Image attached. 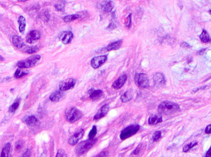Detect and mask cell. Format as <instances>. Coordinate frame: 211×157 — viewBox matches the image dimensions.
<instances>
[{"mask_svg":"<svg viewBox=\"0 0 211 157\" xmlns=\"http://www.w3.org/2000/svg\"><path fill=\"white\" fill-rule=\"evenodd\" d=\"M181 47H183V48H191L192 46H189L188 43L186 42H182L181 44Z\"/></svg>","mask_w":211,"mask_h":157,"instance_id":"60d3db41","label":"cell"},{"mask_svg":"<svg viewBox=\"0 0 211 157\" xmlns=\"http://www.w3.org/2000/svg\"><path fill=\"white\" fill-rule=\"evenodd\" d=\"M162 121V117L160 115H152L148 119V123L150 125H154Z\"/></svg>","mask_w":211,"mask_h":157,"instance_id":"d6986e66","label":"cell"},{"mask_svg":"<svg viewBox=\"0 0 211 157\" xmlns=\"http://www.w3.org/2000/svg\"><path fill=\"white\" fill-rule=\"evenodd\" d=\"M109 110V106L108 104H105V105L103 106L98 111V112H97V114L94 116L93 120L96 121V120H98L101 119H102L106 115Z\"/></svg>","mask_w":211,"mask_h":157,"instance_id":"7c38bea8","label":"cell"},{"mask_svg":"<svg viewBox=\"0 0 211 157\" xmlns=\"http://www.w3.org/2000/svg\"><path fill=\"white\" fill-rule=\"evenodd\" d=\"M18 23H19V29L21 33L24 34V31L26 30V19L23 16H20L18 19Z\"/></svg>","mask_w":211,"mask_h":157,"instance_id":"cb8c5ba5","label":"cell"},{"mask_svg":"<svg viewBox=\"0 0 211 157\" xmlns=\"http://www.w3.org/2000/svg\"><path fill=\"white\" fill-rule=\"evenodd\" d=\"M97 133V129H96V126H93L92 130L90 131V133L88 134V138L90 139H93L95 138V136L96 135Z\"/></svg>","mask_w":211,"mask_h":157,"instance_id":"1f68e13d","label":"cell"},{"mask_svg":"<svg viewBox=\"0 0 211 157\" xmlns=\"http://www.w3.org/2000/svg\"><path fill=\"white\" fill-rule=\"evenodd\" d=\"M24 146V142L22 140H18L15 143V149L17 150H20Z\"/></svg>","mask_w":211,"mask_h":157,"instance_id":"e575fe53","label":"cell"},{"mask_svg":"<svg viewBox=\"0 0 211 157\" xmlns=\"http://www.w3.org/2000/svg\"><path fill=\"white\" fill-rule=\"evenodd\" d=\"M76 84L75 79L73 78L67 79L64 80L63 82L60 83L59 85V90L62 91H67L70 89H72Z\"/></svg>","mask_w":211,"mask_h":157,"instance_id":"52a82bcc","label":"cell"},{"mask_svg":"<svg viewBox=\"0 0 211 157\" xmlns=\"http://www.w3.org/2000/svg\"><path fill=\"white\" fill-rule=\"evenodd\" d=\"M41 57L39 55H35L32 56V57L27 58L26 60H22L17 63V65L19 68H24V69H27V68H29L31 67L34 66L37 63Z\"/></svg>","mask_w":211,"mask_h":157,"instance_id":"277c9868","label":"cell"},{"mask_svg":"<svg viewBox=\"0 0 211 157\" xmlns=\"http://www.w3.org/2000/svg\"><path fill=\"white\" fill-rule=\"evenodd\" d=\"M65 4H66V3H65V1H60L55 5V8L59 11H62L64 9Z\"/></svg>","mask_w":211,"mask_h":157,"instance_id":"4dcf8cb0","label":"cell"},{"mask_svg":"<svg viewBox=\"0 0 211 157\" xmlns=\"http://www.w3.org/2000/svg\"><path fill=\"white\" fill-rule=\"evenodd\" d=\"M56 157H67V155L66 152L63 149H59L58 152H57Z\"/></svg>","mask_w":211,"mask_h":157,"instance_id":"836d02e7","label":"cell"},{"mask_svg":"<svg viewBox=\"0 0 211 157\" xmlns=\"http://www.w3.org/2000/svg\"><path fill=\"white\" fill-rule=\"evenodd\" d=\"M122 44V40H119V41H117L112 42L111 44H109L106 47V50L108 51L118 50L121 47Z\"/></svg>","mask_w":211,"mask_h":157,"instance_id":"44dd1931","label":"cell"},{"mask_svg":"<svg viewBox=\"0 0 211 157\" xmlns=\"http://www.w3.org/2000/svg\"><path fill=\"white\" fill-rule=\"evenodd\" d=\"M17 1L20 2H26L27 1V0H17Z\"/></svg>","mask_w":211,"mask_h":157,"instance_id":"ee69618b","label":"cell"},{"mask_svg":"<svg viewBox=\"0 0 211 157\" xmlns=\"http://www.w3.org/2000/svg\"><path fill=\"white\" fill-rule=\"evenodd\" d=\"M64 93L61 90H56L50 96V99L52 102H58L64 97Z\"/></svg>","mask_w":211,"mask_h":157,"instance_id":"9a60e30c","label":"cell"},{"mask_svg":"<svg viewBox=\"0 0 211 157\" xmlns=\"http://www.w3.org/2000/svg\"><path fill=\"white\" fill-rule=\"evenodd\" d=\"M40 33L37 30L31 31L26 37V41L29 44H34L40 38Z\"/></svg>","mask_w":211,"mask_h":157,"instance_id":"30bf717a","label":"cell"},{"mask_svg":"<svg viewBox=\"0 0 211 157\" xmlns=\"http://www.w3.org/2000/svg\"><path fill=\"white\" fill-rule=\"evenodd\" d=\"M84 133L85 131L83 129H80L79 131L75 132V133L68 140L69 144L71 145V146H75V145L79 142V140L82 138V137L84 135Z\"/></svg>","mask_w":211,"mask_h":157,"instance_id":"9c48e42d","label":"cell"},{"mask_svg":"<svg viewBox=\"0 0 211 157\" xmlns=\"http://www.w3.org/2000/svg\"><path fill=\"white\" fill-rule=\"evenodd\" d=\"M204 157H211V147L210 148V149L208 150V152H207V154Z\"/></svg>","mask_w":211,"mask_h":157,"instance_id":"7bdbcfd3","label":"cell"},{"mask_svg":"<svg viewBox=\"0 0 211 157\" xmlns=\"http://www.w3.org/2000/svg\"><path fill=\"white\" fill-rule=\"evenodd\" d=\"M3 60V58L1 57V56H0V61H2Z\"/></svg>","mask_w":211,"mask_h":157,"instance_id":"f6af8a7d","label":"cell"},{"mask_svg":"<svg viewBox=\"0 0 211 157\" xmlns=\"http://www.w3.org/2000/svg\"><path fill=\"white\" fill-rule=\"evenodd\" d=\"M153 80L156 87H162L165 83V79L163 74L156 73L154 75Z\"/></svg>","mask_w":211,"mask_h":157,"instance_id":"5bb4252c","label":"cell"},{"mask_svg":"<svg viewBox=\"0 0 211 157\" xmlns=\"http://www.w3.org/2000/svg\"><path fill=\"white\" fill-rule=\"evenodd\" d=\"M31 156V151L30 149H27V151L24 153L21 157H30Z\"/></svg>","mask_w":211,"mask_h":157,"instance_id":"f35d334b","label":"cell"},{"mask_svg":"<svg viewBox=\"0 0 211 157\" xmlns=\"http://www.w3.org/2000/svg\"><path fill=\"white\" fill-rule=\"evenodd\" d=\"M73 33L70 31H63L59 35V39L64 44H68L71 42L73 38Z\"/></svg>","mask_w":211,"mask_h":157,"instance_id":"8fae6325","label":"cell"},{"mask_svg":"<svg viewBox=\"0 0 211 157\" xmlns=\"http://www.w3.org/2000/svg\"><path fill=\"white\" fill-rule=\"evenodd\" d=\"M11 148V144L9 142L7 143L5 145V146L3 148L0 157H10Z\"/></svg>","mask_w":211,"mask_h":157,"instance_id":"603a6c76","label":"cell"},{"mask_svg":"<svg viewBox=\"0 0 211 157\" xmlns=\"http://www.w3.org/2000/svg\"><path fill=\"white\" fill-rule=\"evenodd\" d=\"M28 74V72L27 71H26L24 70V68H19L18 69L16 70L15 74H14V77L16 79H20L22 77H24V76H26Z\"/></svg>","mask_w":211,"mask_h":157,"instance_id":"484cf974","label":"cell"},{"mask_svg":"<svg viewBox=\"0 0 211 157\" xmlns=\"http://www.w3.org/2000/svg\"><path fill=\"white\" fill-rule=\"evenodd\" d=\"M200 39L201 41L204 43H208L211 41V39L208 33L205 30L202 31V33L200 36Z\"/></svg>","mask_w":211,"mask_h":157,"instance_id":"d4e9b609","label":"cell"},{"mask_svg":"<svg viewBox=\"0 0 211 157\" xmlns=\"http://www.w3.org/2000/svg\"><path fill=\"white\" fill-rule=\"evenodd\" d=\"M97 139L93 138L90 139L85 140V141L81 142L79 143L76 147V154L78 155H82L85 153H87L90 148L94 146L96 143Z\"/></svg>","mask_w":211,"mask_h":157,"instance_id":"7a4b0ae2","label":"cell"},{"mask_svg":"<svg viewBox=\"0 0 211 157\" xmlns=\"http://www.w3.org/2000/svg\"><path fill=\"white\" fill-rule=\"evenodd\" d=\"M136 85L141 88H147L149 87V81L147 75L144 73H137L135 76Z\"/></svg>","mask_w":211,"mask_h":157,"instance_id":"8992f818","label":"cell"},{"mask_svg":"<svg viewBox=\"0 0 211 157\" xmlns=\"http://www.w3.org/2000/svg\"><path fill=\"white\" fill-rule=\"evenodd\" d=\"M38 48L36 46H33V47H26L25 49H24V52H26L27 54H34L36 53V52L38 51Z\"/></svg>","mask_w":211,"mask_h":157,"instance_id":"f1b7e54d","label":"cell"},{"mask_svg":"<svg viewBox=\"0 0 211 157\" xmlns=\"http://www.w3.org/2000/svg\"><path fill=\"white\" fill-rule=\"evenodd\" d=\"M197 144H198V142H191V143H189V144L186 145V146H185L183 147V152H188V151L191 149V148H193V147H194V146H196Z\"/></svg>","mask_w":211,"mask_h":157,"instance_id":"f546056e","label":"cell"},{"mask_svg":"<svg viewBox=\"0 0 211 157\" xmlns=\"http://www.w3.org/2000/svg\"><path fill=\"white\" fill-rule=\"evenodd\" d=\"M131 17L132 14H130L127 18L126 21H125V25L128 28H130L131 26Z\"/></svg>","mask_w":211,"mask_h":157,"instance_id":"d590c367","label":"cell"},{"mask_svg":"<svg viewBox=\"0 0 211 157\" xmlns=\"http://www.w3.org/2000/svg\"><path fill=\"white\" fill-rule=\"evenodd\" d=\"M209 14L211 15V10H210V11H209Z\"/></svg>","mask_w":211,"mask_h":157,"instance_id":"bcb514c9","label":"cell"},{"mask_svg":"<svg viewBox=\"0 0 211 157\" xmlns=\"http://www.w3.org/2000/svg\"><path fill=\"white\" fill-rule=\"evenodd\" d=\"M104 96V93L102 90H93L90 93V98L94 100L97 101L102 98Z\"/></svg>","mask_w":211,"mask_h":157,"instance_id":"ac0fdd59","label":"cell"},{"mask_svg":"<svg viewBox=\"0 0 211 157\" xmlns=\"http://www.w3.org/2000/svg\"><path fill=\"white\" fill-rule=\"evenodd\" d=\"M13 43L14 45L18 48V49H22V47L25 46V44H24L22 39L17 35H14L13 36Z\"/></svg>","mask_w":211,"mask_h":157,"instance_id":"e0dca14e","label":"cell"},{"mask_svg":"<svg viewBox=\"0 0 211 157\" xmlns=\"http://www.w3.org/2000/svg\"><path fill=\"white\" fill-rule=\"evenodd\" d=\"M80 17V15L79 14H72L69 15L64 17L63 20L65 22H71L75 21L76 19H78Z\"/></svg>","mask_w":211,"mask_h":157,"instance_id":"83f0119b","label":"cell"},{"mask_svg":"<svg viewBox=\"0 0 211 157\" xmlns=\"http://www.w3.org/2000/svg\"><path fill=\"white\" fill-rule=\"evenodd\" d=\"M108 60V57L106 55H101L98 56L93 58L91 61V66L94 68V69H97L104 64Z\"/></svg>","mask_w":211,"mask_h":157,"instance_id":"ba28073f","label":"cell"},{"mask_svg":"<svg viewBox=\"0 0 211 157\" xmlns=\"http://www.w3.org/2000/svg\"><path fill=\"white\" fill-rule=\"evenodd\" d=\"M161 131H156L153 135V137H152L153 140L154 142H156L161 138Z\"/></svg>","mask_w":211,"mask_h":157,"instance_id":"d6a6232c","label":"cell"},{"mask_svg":"<svg viewBox=\"0 0 211 157\" xmlns=\"http://www.w3.org/2000/svg\"><path fill=\"white\" fill-rule=\"evenodd\" d=\"M114 5L112 0H104L101 5L102 10L104 12H106V13L111 12L114 8Z\"/></svg>","mask_w":211,"mask_h":157,"instance_id":"2e32d148","label":"cell"},{"mask_svg":"<svg viewBox=\"0 0 211 157\" xmlns=\"http://www.w3.org/2000/svg\"><path fill=\"white\" fill-rule=\"evenodd\" d=\"M82 112L76 107H69L66 111V119L67 121L70 123H74L82 119Z\"/></svg>","mask_w":211,"mask_h":157,"instance_id":"3957f363","label":"cell"},{"mask_svg":"<svg viewBox=\"0 0 211 157\" xmlns=\"http://www.w3.org/2000/svg\"><path fill=\"white\" fill-rule=\"evenodd\" d=\"M127 76L126 74L122 75L113 83L112 87L117 90L120 89V88H121L124 85L125 83L127 81Z\"/></svg>","mask_w":211,"mask_h":157,"instance_id":"4fadbf2b","label":"cell"},{"mask_svg":"<svg viewBox=\"0 0 211 157\" xmlns=\"http://www.w3.org/2000/svg\"><path fill=\"white\" fill-rule=\"evenodd\" d=\"M133 96V93L132 90H128L122 95L120 99L122 103H127L130 101Z\"/></svg>","mask_w":211,"mask_h":157,"instance_id":"ffe728a7","label":"cell"},{"mask_svg":"<svg viewBox=\"0 0 211 157\" xmlns=\"http://www.w3.org/2000/svg\"><path fill=\"white\" fill-rule=\"evenodd\" d=\"M179 110L180 107L177 104L167 101L161 103L158 106L159 113L165 115L172 114Z\"/></svg>","mask_w":211,"mask_h":157,"instance_id":"6da1fadb","label":"cell"},{"mask_svg":"<svg viewBox=\"0 0 211 157\" xmlns=\"http://www.w3.org/2000/svg\"><path fill=\"white\" fill-rule=\"evenodd\" d=\"M207 87H208V86H204V87H200V88H196V89H194L193 91V93H196V92H197L198 91H200L201 90H204V89H205V88H207Z\"/></svg>","mask_w":211,"mask_h":157,"instance_id":"b9f144b4","label":"cell"},{"mask_svg":"<svg viewBox=\"0 0 211 157\" xmlns=\"http://www.w3.org/2000/svg\"><path fill=\"white\" fill-rule=\"evenodd\" d=\"M25 122L27 125L32 127V126H35L36 125H37L39 123V120L35 116L31 115L26 119Z\"/></svg>","mask_w":211,"mask_h":157,"instance_id":"7402d4cb","label":"cell"},{"mask_svg":"<svg viewBox=\"0 0 211 157\" xmlns=\"http://www.w3.org/2000/svg\"><path fill=\"white\" fill-rule=\"evenodd\" d=\"M108 152H106V151H103L101 152V153L97 155L96 157H108Z\"/></svg>","mask_w":211,"mask_h":157,"instance_id":"74e56055","label":"cell"},{"mask_svg":"<svg viewBox=\"0 0 211 157\" xmlns=\"http://www.w3.org/2000/svg\"><path fill=\"white\" fill-rule=\"evenodd\" d=\"M20 102H21V99L17 98L16 99L13 103V104L9 107V110H8L9 112H11V113H13V112H14L16 110H17L20 105Z\"/></svg>","mask_w":211,"mask_h":157,"instance_id":"4316f807","label":"cell"},{"mask_svg":"<svg viewBox=\"0 0 211 157\" xmlns=\"http://www.w3.org/2000/svg\"><path fill=\"white\" fill-rule=\"evenodd\" d=\"M205 132L207 134L211 133V125H209L206 127V130H205Z\"/></svg>","mask_w":211,"mask_h":157,"instance_id":"ab89813d","label":"cell"},{"mask_svg":"<svg viewBox=\"0 0 211 157\" xmlns=\"http://www.w3.org/2000/svg\"><path fill=\"white\" fill-rule=\"evenodd\" d=\"M140 130V126L138 125H132L128 126L122 130L120 134V138L122 140H125L133 135L135 134Z\"/></svg>","mask_w":211,"mask_h":157,"instance_id":"5b68a950","label":"cell"},{"mask_svg":"<svg viewBox=\"0 0 211 157\" xmlns=\"http://www.w3.org/2000/svg\"><path fill=\"white\" fill-rule=\"evenodd\" d=\"M141 144H140L139 146L136 147V149L133 151V155H138V154L140 152V151H141Z\"/></svg>","mask_w":211,"mask_h":157,"instance_id":"8d00e7d4","label":"cell"}]
</instances>
